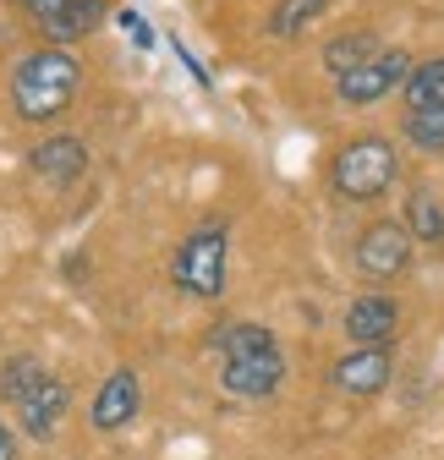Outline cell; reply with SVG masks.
Returning a JSON list of instances; mask_svg holds the SVG:
<instances>
[{
    "instance_id": "cell-2",
    "label": "cell",
    "mask_w": 444,
    "mask_h": 460,
    "mask_svg": "<svg viewBox=\"0 0 444 460\" xmlns=\"http://www.w3.org/2000/svg\"><path fill=\"white\" fill-rule=\"evenodd\" d=\"M77 88H83V61L61 44H39L12 66V110L28 127L61 121L77 99Z\"/></svg>"
},
{
    "instance_id": "cell-10",
    "label": "cell",
    "mask_w": 444,
    "mask_h": 460,
    "mask_svg": "<svg viewBox=\"0 0 444 460\" xmlns=\"http://www.w3.org/2000/svg\"><path fill=\"white\" fill-rule=\"evenodd\" d=\"M341 334H346L351 345H390V340L401 334V302H395L390 291H362V296L346 307Z\"/></svg>"
},
{
    "instance_id": "cell-11",
    "label": "cell",
    "mask_w": 444,
    "mask_h": 460,
    "mask_svg": "<svg viewBox=\"0 0 444 460\" xmlns=\"http://www.w3.org/2000/svg\"><path fill=\"white\" fill-rule=\"evenodd\" d=\"M143 411V384L132 367H116V373H104V384L93 389V406H88V422L99 433H121L132 417Z\"/></svg>"
},
{
    "instance_id": "cell-3",
    "label": "cell",
    "mask_w": 444,
    "mask_h": 460,
    "mask_svg": "<svg viewBox=\"0 0 444 460\" xmlns=\"http://www.w3.org/2000/svg\"><path fill=\"white\" fill-rule=\"evenodd\" d=\"M395 176H401V154L378 132H362V137L341 143L335 164H329V187H335V198H346V203H378L395 187Z\"/></svg>"
},
{
    "instance_id": "cell-14",
    "label": "cell",
    "mask_w": 444,
    "mask_h": 460,
    "mask_svg": "<svg viewBox=\"0 0 444 460\" xmlns=\"http://www.w3.org/2000/svg\"><path fill=\"white\" fill-rule=\"evenodd\" d=\"M378 49H384V44H378L373 28H351V33H341V39H329V44H324V66H329V77H341V72L362 66L368 55H378Z\"/></svg>"
},
{
    "instance_id": "cell-9",
    "label": "cell",
    "mask_w": 444,
    "mask_h": 460,
    "mask_svg": "<svg viewBox=\"0 0 444 460\" xmlns=\"http://www.w3.org/2000/svg\"><path fill=\"white\" fill-rule=\"evenodd\" d=\"M390 373H395L390 345H351L346 357L329 362V389H341L351 400H373L390 389Z\"/></svg>"
},
{
    "instance_id": "cell-7",
    "label": "cell",
    "mask_w": 444,
    "mask_h": 460,
    "mask_svg": "<svg viewBox=\"0 0 444 460\" xmlns=\"http://www.w3.org/2000/svg\"><path fill=\"white\" fill-rule=\"evenodd\" d=\"M17 6L33 17V28L44 33V44H61V49H72L77 39H88V33H99V22H104V0H17Z\"/></svg>"
},
{
    "instance_id": "cell-17",
    "label": "cell",
    "mask_w": 444,
    "mask_h": 460,
    "mask_svg": "<svg viewBox=\"0 0 444 460\" xmlns=\"http://www.w3.org/2000/svg\"><path fill=\"white\" fill-rule=\"evenodd\" d=\"M401 137H406L417 154H444V104H433V110H406Z\"/></svg>"
},
{
    "instance_id": "cell-12",
    "label": "cell",
    "mask_w": 444,
    "mask_h": 460,
    "mask_svg": "<svg viewBox=\"0 0 444 460\" xmlns=\"http://www.w3.org/2000/svg\"><path fill=\"white\" fill-rule=\"evenodd\" d=\"M28 170L39 181H49V187H72V181H83V170H88V143L72 137V132H55V137L28 148Z\"/></svg>"
},
{
    "instance_id": "cell-15",
    "label": "cell",
    "mask_w": 444,
    "mask_h": 460,
    "mask_svg": "<svg viewBox=\"0 0 444 460\" xmlns=\"http://www.w3.org/2000/svg\"><path fill=\"white\" fill-rule=\"evenodd\" d=\"M335 6V0H274L269 12V33L274 39H302L313 22H324V12Z\"/></svg>"
},
{
    "instance_id": "cell-13",
    "label": "cell",
    "mask_w": 444,
    "mask_h": 460,
    "mask_svg": "<svg viewBox=\"0 0 444 460\" xmlns=\"http://www.w3.org/2000/svg\"><path fill=\"white\" fill-rule=\"evenodd\" d=\"M401 225L412 230V242L444 247V208H439V192L417 181V187L406 192V214H401Z\"/></svg>"
},
{
    "instance_id": "cell-18",
    "label": "cell",
    "mask_w": 444,
    "mask_h": 460,
    "mask_svg": "<svg viewBox=\"0 0 444 460\" xmlns=\"http://www.w3.org/2000/svg\"><path fill=\"white\" fill-rule=\"evenodd\" d=\"M39 373H44V362H39V357H28V351L6 357V362H0V400H6V406H17V400L39 384Z\"/></svg>"
},
{
    "instance_id": "cell-16",
    "label": "cell",
    "mask_w": 444,
    "mask_h": 460,
    "mask_svg": "<svg viewBox=\"0 0 444 460\" xmlns=\"http://www.w3.org/2000/svg\"><path fill=\"white\" fill-rule=\"evenodd\" d=\"M401 99H406V110H433V104H444V55H428V61L412 66Z\"/></svg>"
},
{
    "instance_id": "cell-4",
    "label": "cell",
    "mask_w": 444,
    "mask_h": 460,
    "mask_svg": "<svg viewBox=\"0 0 444 460\" xmlns=\"http://www.w3.org/2000/svg\"><path fill=\"white\" fill-rule=\"evenodd\" d=\"M226 263H231V225L209 219L182 236V247L171 258V279L198 302H219L226 296Z\"/></svg>"
},
{
    "instance_id": "cell-8",
    "label": "cell",
    "mask_w": 444,
    "mask_h": 460,
    "mask_svg": "<svg viewBox=\"0 0 444 460\" xmlns=\"http://www.w3.org/2000/svg\"><path fill=\"white\" fill-rule=\"evenodd\" d=\"M17 428L33 438V444H44V438H55V433H61V422H67V411H72V384L61 378V373H39V384L17 400Z\"/></svg>"
},
{
    "instance_id": "cell-5",
    "label": "cell",
    "mask_w": 444,
    "mask_h": 460,
    "mask_svg": "<svg viewBox=\"0 0 444 460\" xmlns=\"http://www.w3.org/2000/svg\"><path fill=\"white\" fill-rule=\"evenodd\" d=\"M412 66H417V61H412L401 44H384L378 55H368L362 66H351V72H341V77H335V93H341V104L368 110V104H378V99L401 93V88H406V77H412Z\"/></svg>"
},
{
    "instance_id": "cell-1",
    "label": "cell",
    "mask_w": 444,
    "mask_h": 460,
    "mask_svg": "<svg viewBox=\"0 0 444 460\" xmlns=\"http://www.w3.org/2000/svg\"><path fill=\"white\" fill-rule=\"evenodd\" d=\"M214 357H219V384L236 400H269L274 389L286 384V351L274 340L269 323H253V318H236V323H219L209 334Z\"/></svg>"
},
{
    "instance_id": "cell-19",
    "label": "cell",
    "mask_w": 444,
    "mask_h": 460,
    "mask_svg": "<svg viewBox=\"0 0 444 460\" xmlns=\"http://www.w3.org/2000/svg\"><path fill=\"white\" fill-rule=\"evenodd\" d=\"M0 460H17V438H12L6 422H0Z\"/></svg>"
},
{
    "instance_id": "cell-6",
    "label": "cell",
    "mask_w": 444,
    "mask_h": 460,
    "mask_svg": "<svg viewBox=\"0 0 444 460\" xmlns=\"http://www.w3.org/2000/svg\"><path fill=\"white\" fill-rule=\"evenodd\" d=\"M412 247L417 242H412V230L401 219H373V225H362V236L351 247V263H357L362 279L390 285V279H401L412 269Z\"/></svg>"
}]
</instances>
